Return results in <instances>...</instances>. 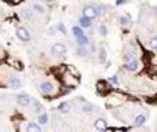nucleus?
Wrapping results in <instances>:
<instances>
[{"instance_id": "nucleus-1", "label": "nucleus", "mask_w": 157, "mask_h": 132, "mask_svg": "<svg viewBox=\"0 0 157 132\" xmlns=\"http://www.w3.org/2000/svg\"><path fill=\"white\" fill-rule=\"evenodd\" d=\"M62 83L65 84L66 87H76L78 84V78L75 74H72L71 72H65L62 74Z\"/></svg>"}, {"instance_id": "nucleus-2", "label": "nucleus", "mask_w": 157, "mask_h": 132, "mask_svg": "<svg viewBox=\"0 0 157 132\" xmlns=\"http://www.w3.org/2000/svg\"><path fill=\"white\" fill-rule=\"evenodd\" d=\"M39 89H40L41 94L47 95V96H50V95H52L55 92L54 84H52L51 81H43V83H40V85H39Z\"/></svg>"}, {"instance_id": "nucleus-3", "label": "nucleus", "mask_w": 157, "mask_h": 132, "mask_svg": "<svg viewBox=\"0 0 157 132\" xmlns=\"http://www.w3.org/2000/svg\"><path fill=\"white\" fill-rule=\"evenodd\" d=\"M51 54L54 55V57H58V58L66 57V47H65V44H62V43L54 44V46L51 47Z\"/></svg>"}, {"instance_id": "nucleus-4", "label": "nucleus", "mask_w": 157, "mask_h": 132, "mask_svg": "<svg viewBox=\"0 0 157 132\" xmlns=\"http://www.w3.org/2000/svg\"><path fill=\"white\" fill-rule=\"evenodd\" d=\"M83 17L91 19V21L94 18H97V17H98V11H97V8H95V6H86V7H84V10H83Z\"/></svg>"}, {"instance_id": "nucleus-5", "label": "nucleus", "mask_w": 157, "mask_h": 132, "mask_svg": "<svg viewBox=\"0 0 157 132\" xmlns=\"http://www.w3.org/2000/svg\"><path fill=\"white\" fill-rule=\"evenodd\" d=\"M17 37L21 41H29L30 40V33L26 28H18L17 29Z\"/></svg>"}, {"instance_id": "nucleus-6", "label": "nucleus", "mask_w": 157, "mask_h": 132, "mask_svg": "<svg viewBox=\"0 0 157 132\" xmlns=\"http://www.w3.org/2000/svg\"><path fill=\"white\" fill-rule=\"evenodd\" d=\"M17 103L22 107H28L30 105V96L26 94H19L17 95Z\"/></svg>"}, {"instance_id": "nucleus-7", "label": "nucleus", "mask_w": 157, "mask_h": 132, "mask_svg": "<svg viewBox=\"0 0 157 132\" xmlns=\"http://www.w3.org/2000/svg\"><path fill=\"white\" fill-rule=\"evenodd\" d=\"M7 85L10 87L11 89H19V88H21V87H22V81L19 80L18 77H11L10 80H8Z\"/></svg>"}, {"instance_id": "nucleus-8", "label": "nucleus", "mask_w": 157, "mask_h": 132, "mask_svg": "<svg viewBox=\"0 0 157 132\" xmlns=\"http://www.w3.org/2000/svg\"><path fill=\"white\" fill-rule=\"evenodd\" d=\"M138 69H139L138 61H132V62H128L124 65V70H127V72H136Z\"/></svg>"}, {"instance_id": "nucleus-9", "label": "nucleus", "mask_w": 157, "mask_h": 132, "mask_svg": "<svg viewBox=\"0 0 157 132\" xmlns=\"http://www.w3.org/2000/svg\"><path fill=\"white\" fill-rule=\"evenodd\" d=\"M119 21H120V25H121L123 28H127L131 25V17L128 15V14H123V15L120 17Z\"/></svg>"}, {"instance_id": "nucleus-10", "label": "nucleus", "mask_w": 157, "mask_h": 132, "mask_svg": "<svg viewBox=\"0 0 157 132\" xmlns=\"http://www.w3.org/2000/svg\"><path fill=\"white\" fill-rule=\"evenodd\" d=\"M94 127H95V130L103 132V131L106 130V121H105V119H98L97 121L94 123Z\"/></svg>"}, {"instance_id": "nucleus-11", "label": "nucleus", "mask_w": 157, "mask_h": 132, "mask_svg": "<svg viewBox=\"0 0 157 132\" xmlns=\"http://www.w3.org/2000/svg\"><path fill=\"white\" fill-rule=\"evenodd\" d=\"M98 58H99V63H101V65L106 63V61H108V52H106V50L103 48V47H101V48H99V55H98Z\"/></svg>"}, {"instance_id": "nucleus-12", "label": "nucleus", "mask_w": 157, "mask_h": 132, "mask_svg": "<svg viewBox=\"0 0 157 132\" xmlns=\"http://www.w3.org/2000/svg\"><path fill=\"white\" fill-rule=\"evenodd\" d=\"M32 10L35 11L36 14H39V15H44V13H46V8H44L40 3H33Z\"/></svg>"}, {"instance_id": "nucleus-13", "label": "nucleus", "mask_w": 157, "mask_h": 132, "mask_svg": "<svg viewBox=\"0 0 157 132\" xmlns=\"http://www.w3.org/2000/svg\"><path fill=\"white\" fill-rule=\"evenodd\" d=\"M32 105H33V111H35V113H41V114H43L44 107H43V105H41L39 100L33 99V100H32Z\"/></svg>"}, {"instance_id": "nucleus-14", "label": "nucleus", "mask_w": 157, "mask_h": 132, "mask_svg": "<svg viewBox=\"0 0 157 132\" xmlns=\"http://www.w3.org/2000/svg\"><path fill=\"white\" fill-rule=\"evenodd\" d=\"M26 132H41V128L36 123H29L26 125Z\"/></svg>"}, {"instance_id": "nucleus-15", "label": "nucleus", "mask_w": 157, "mask_h": 132, "mask_svg": "<svg viewBox=\"0 0 157 132\" xmlns=\"http://www.w3.org/2000/svg\"><path fill=\"white\" fill-rule=\"evenodd\" d=\"M124 61H125V63L132 62V61H136V54L134 51H127L124 54Z\"/></svg>"}, {"instance_id": "nucleus-16", "label": "nucleus", "mask_w": 157, "mask_h": 132, "mask_svg": "<svg viewBox=\"0 0 157 132\" xmlns=\"http://www.w3.org/2000/svg\"><path fill=\"white\" fill-rule=\"evenodd\" d=\"M145 121H146V117H145L144 114H139V116H136L135 120H134V125H135V127H141V125L145 124Z\"/></svg>"}, {"instance_id": "nucleus-17", "label": "nucleus", "mask_w": 157, "mask_h": 132, "mask_svg": "<svg viewBox=\"0 0 157 132\" xmlns=\"http://www.w3.org/2000/svg\"><path fill=\"white\" fill-rule=\"evenodd\" d=\"M91 19L86 18V17H81L80 19H78V25H80V28H90L91 26Z\"/></svg>"}, {"instance_id": "nucleus-18", "label": "nucleus", "mask_w": 157, "mask_h": 132, "mask_svg": "<svg viewBox=\"0 0 157 132\" xmlns=\"http://www.w3.org/2000/svg\"><path fill=\"white\" fill-rule=\"evenodd\" d=\"M58 110H59L61 113H69V111H71V103L69 102L61 103V105L58 106Z\"/></svg>"}, {"instance_id": "nucleus-19", "label": "nucleus", "mask_w": 157, "mask_h": 132, "mask_svg": "<svg viewBox=\"0 0 157 132\" xmlns=\"http://www.w3.org/2000/svg\"><path fill=\"white\" fill-rule=\"evenodd\" d=\"M72 32H73V35L76 36V39H80V37H83L84 36V32H83V29H81L80 26H73Z\"/></svg>"}, {"instance_id": "nucleus-20", "label": "nucleus", "mask_w": 157, "mask_h": 132, "mask_svg": "<svg viewBox=\"0 0 157 132\" xmlns=\"http://www.w3.org/2000/svg\"><path fill=\"white\" fill-rule=\"evenodd\" d=\"M39 124L40 125H46L47 123H48V114L47 113H43V114H40V116H39Z\"/></svg>"}, {"instance_id": "nucleus-21", "label": "nucleus", "mask_w": 157, "mask_h": 132, "mask_svg": "<svg viewBox=\"0 0 157 132\" xmlns=\"http://www.w3.org/2000/svg\"><path fill=\"white\" fill-rule=\"evenodd\" d=\"M97 88L101 94H105V92L108 91V85H106V83H103V81H99V83L97 84Z\"/></svg>"}, {"instance_id": "nucleus-22", "label": "nucleus", "mask_w": 157, "mask_h": 132, "mask_svg": "<svg viewBox=\"0 0 157 132\" xmlns=\"http://www.w3.org/2000/svg\"><path fill=\"white\" fill-rule=\"evenodd\" d=\"M77 55L78 57L86 58L87 55H88V50H87V47H78L77 48Z\"/></svg>"}, {"instance_id": "nucleus-23", "label": "nucleus", "mask_w": 157, "mask_h": 132, "mask_svg": "<svg viewBox=\"0 0 157 132\" xmlns=\"http://www.w3.org/2000/svg\"><path fill=\"white\" fill-rule=\"evenodd\" d=\"M7 62H8V65H13L14 67H15V69H18V70H21V69H22V63H21V62H18V61L11 59V58H10V59H8Z\"/></svg>"}, {"instance_id": "nucleus-24", "label": "nucleus", "mask_w": 157, "mask_h": 132, "mask_svg": "<svg viewBox=\"0 0 157 132\" xmlns=\"http://www.w3.org/2000/svg\"><path fill=\"white\" fill-rule=\"evenodd\" d=\"M77 43H78V47H87V44H88V39H87V36L84 35L83 37L77 39Z\"/></svg>"}, {"instance_id": "nucleus-25", "label": "nucleus", "mask_w": 157, "mask_h": 132, "mask_svg": "<svg viewBox=\"0 0 157 132\" xmlns=\"http://www.w3.org/2000/svg\"><path fill=\"white\" fill-rule=\"evenodd\" d=\"M21 15L24 17L25 19H30L32 18V11H30L29 8H24V10L21 11Z\"/></svg>"}, {"instance_id": "nucleus-26", "label": "nucleus", "mask_w": 157, "mask_h": 132, "mask_svg": "<svg viewBox=\"0 0 157 132\" xmlns=\"http://www.w3.org/2000/svg\"><path fill=\"white\" fill-rule=\"evenodd\" d=\"M149 47L152 50H157V36H153L149 41Z\"/></svg>"}, {"instance_id": "nucleus-27", "label": "nucleus", "mask_w": 157, "mask_h": 132, "mask_svg": "<svg viewBox=\"0 0 157 132\" xmlns=\"http://www.w3.org/2000/svg\"><path fill=\"white\" fill-rule=\"evenodd\" d=\"M57 29L59 30V32L62 33V35H66V28H65V25H63L62 22H59V24L57 25Z\"/></svg>"}, {"instance_id": "nucleus-28", "label": "nucleus", "mask_w": 157, "mask_h": 132, "mask_svg": "<svg viewBox=\"0 0 157 132\" xmlns=\"http://www.w3.org/2000/svg\"><path fill=\"white\" fill-rule=\"evenodd\" d=\"M99 33L102 36H106V35H108V28H106L105 25H101V26H99Z\"/></svg>"}, {"instance_id": "nucleus-29", "label": "nucleus", "mask_w": 157, "mask_h": 132, "mask_svg": "<svg viewBox=\"0 0 157 132\" xmlns=\"http://www.w3.org/2000/svg\"><path fill=\"white\" fill-rule=\"evenodd\" d=\"M109 81H110L112 84H114V85H119V78H117V76H112V77L109 78Z\"/></svg>"}, {"instance_id": "nucleus-30", "label": "nucleus", "mask_w": 157, "mask_h": 132, "mask_svg": "<svg viewBox=\"0 0 157 132\" xmlns=\"http://www.w3.org/2000/svg\"><path fill=\"white\" fill-rule=\"evenodd\" d=\"M92 109H94V106L90 105V103H86V105L83 106V111H91Z\"/></svg>"}, {"instance_id": "nucleus-31", "label": "nucleus", "mask_w": 157, "mask_h": 132, "mask_svg": "<svg viewBox=\"0 0 157 132\" xmlns=\"http://www.w3.org/2000/svg\"><path fill=\"white\" fill-rule=\"evenodd\" d=\"M48 35L50 36H54L55 35V28H50V29H48Z\"/></svg>"}, {"instance_id": "nucleus-32", "label": "nucleus", "mask_w": 157, "mask_h": 132, "mask_svg": "<svg viewBox=\"0 0 157 132\" xmlns=\"http://www.w3.org/2000/svg\"><path fill=\"white\" fill-rule=\"evenodd\" d=\"M114 132H125L123 128H117V130H114Z\"/></svg>"}, {"instance_id": "nucleus-33", "label": "nucleus", "mask_w": 157, "mask_h": 132, "mask_svg": "<svg viewBox=\"0 0 157 132\" xmlns=\"http://www.w3.org/2000/svg\"><path fill=\"white\" fill-rule=\"evenodd\" d=\"M103 132H114V130H112V128H106Z\"/></svg>"}, {"instance_id": "nucleus-34", "label": "nucleus", "mask_w": 157, "mask_h": 132, "mask_svg": "<svg viewBox=\"0 0 157 132\" xmlns=\"http://www.w3.org/2000/svg\"><path fill=\"white\" fill-rule=\"evenodd\" d=\"M156 15H157V7H156Z\"/></svg>"}]
</instances>
